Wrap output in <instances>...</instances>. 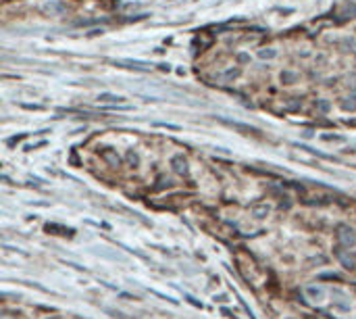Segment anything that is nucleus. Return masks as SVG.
Instances as JSON below:
<instances>
[{
	"instance_id": "obj_1",
	"label": "nucleus",
	"mask_w": 356,
	"mask_h": 319,
	"mask_svg": "<svg viewBox=\"0 0 356 319\" xmlns=\"http://www.w3.org/2000/svg\"><path fill=\"white\" fill-rule=\"evenodd\" d=\"M171 167L175 173H179V175H186L187 173V161L184 157H173L171 159Z\"/></svg>"
},
{
	"instance_id": "obj_2",
	"label": "nucleus",
	"mask_w": 356,
	"mask_h": 319,
	"mask_svg": "<svg viewBox=\"0 0 356 319\" xmlns=\"http://www.w3.org/2000/svg\"><path fill=\"white\" fill-rule=\"evenodd\" d=\"M340 238H341V244H344V246H352L354 244V232L348 230V227H341V230H340Z\"/></svg>"
},
{
	"instance_id": "obj_3",
	"label": "nucleus",
	"mask_w": 356,
	"mask_h": 319,
	"mask_svg": "<svg viewBox=\"0 0 356 319\" xmlns=\"http://www.w3.org/2000/svg\"><path fill=\"white\" fill-rule=\"evenodd\" d=\"M117 65H121V67H129V69H150V65H146V63H136V61H115Z\"/></svg>"
},
{
	"instance_id": "obj_4",
	"label": "nucleus",
	"mask_w": 356,
	"mask_h": 319,
	"mask_svg": "<svg viewBox=\"0 0 356 319\" xmlns=\"http://www.w3.org/2000/svg\"><path fill=\"white\" fill-rule=\"evenodd\" d=\"M100 100H113V102H123L121 96H113V94H100Z\"/></svg>"
},
{
	"instance_id": "obj_5",
	"label": "nucleus",
	"mask_w": 356,
	"mask_h": 319,
	"mask_svg": "<svg viewBox=\"0 0 356 319\" xmlns=\"http://www.w3.org/2000/svg\"><path fill=\"white\" fill-rule=\"evenodd\" d=\"M340 261H341V263H344V265H346L348 269H352V267H354V261H352V259H348V255H344V256H340Z\"/></svg>"
},
{
	"instance_id": "obj_6",
	"label": "nucleus",
	"mask_w": 356,
	"mask_h": 319,
	"mask_svg": "<svg viewBox=\"0 0 356 319\" xmlns=\"http://www.w3.org/2000/svg\"><path fill=\"white\" fill-rule=\"evenodd\" d=\"M0 319H19L15 313H0Z\"/></svg>"
},
{
	"instance_id": "obj_7",
	"label": "nucleus",
	"mask_w": 356,
	"mask_h": 319,
	"mask_svg": "<svg viewBox=\"0 0 356 319\" xmlns=\"http://www.w3.org/2000/svg\"><path fill=\"white\" fill-rule=\"evenodd\" d=\"M52 319H57V317H52Z\"/></svg>"
}]
</instances>
